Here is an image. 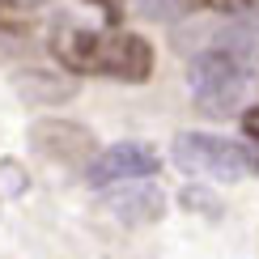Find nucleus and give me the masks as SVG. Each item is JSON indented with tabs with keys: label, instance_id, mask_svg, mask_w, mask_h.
<instances>
[{
	"label": "nucleus",
	"instance_id": "1",
	"mask_svg": "<svg viewBox=\"0 0 259 259\" xmlns=\"http://www.w3.org/2000/svg\"><path fill=\"white\" fill-rule=\"evenodd\" d=\"M51 51L68 72L77 77H111L140 85L153 72V42L132 30H56Z\"/></svg>",
	"mask_w": 259,
	"mask_h": 259
},
{
	"label": "nucleus",
	"instance_id": "2",
	"mask_svg": "<svg viewBox=\"0 0 259 259\" xmlns=\"http://www.w3.org/2000/svg\"><path fill=\"white\" fill-rule=\"evenodd\" d=\"M246 81H251V64L238 47L221 42V47L200 51L196 60L187 64V90L191 102L200 106L204 115H230L242 106Z\"/></svg>",
	"mask_w": 259,
	"mask_h": 259
},
{
	"label": "nucleus",
	"instance_id": "3",
	"mask_svg": "<svg viewBox=\"0 0 259 259\" xmlns=\"http://www.w3.org/2000/svg\"><path fill=\"white\" fill-rule=\"evenodd\" d=\"M170 157H175L183 175L208 179V183H238L255 161L242 145H234L230 136H212V132H179Z\"/></svg>",
	"mask_w": 259,
	"mask_h": 259
},
{
	"label": "nucleus",
	"instance_id": "4",
	"mask_svg": "<svg viewBox=\"0 0 259 259\" xmlns=\"http://www.w3.org/2000/svg\"><path fill=\"white\" fill-rule=\"evenodd\" d=\"M161 170V157L153 145H140V140H119V145L102 149V153H94L90 170H85V179H90V187H123V183H145L153 179Z\"/></svg>",
	"mask_w": 259,
	"mask_h": 259
},
{
	"label": "nucleus",
	"instance_id": "5",
	"mask_svg": "<svg viewBox=\"0 0 259 259\" xmlns=\"http://www.w3.org/2000/svg\"><path fill=\"white\" fill-rule=\"evenodd\" d=\"M30 145L42 157H56L64 166H77V161H94V132L85 123L72 119H34L30 123Z\"/></svg>",
	"mask_w": 259,
	"mask_h": 259
},
{
	"label": "nucleus",
	"instance_id": "6",
	"mask_svg": "<svg viewBox=\"0 0 259 259\" xmlns=\"http://www.w3.org/2000/svg\"><path fill=\"white\" fill-rule=\"evenodd\" d=\"M106 208L115 212L119 221L127 225H145V221H157L166 200L153 183H123V187H111L106 191Z\"/></svg>",
	"mask_w": 259,
	"mask_h": 259
},
{
	"label": "nucleus",
	"instance_id": "7",
	"mask_svg": "<svg viewBox=\"0 0 259 259\" xmlns=\"http://www.w3.org/2000/svg\"><path fill=\"white\" fill-rule=\"evenodd\" d=\"M13 90L30 106H60L77 94V81L64 77V72H47V68H21L13 72Z\"/></svg>",
	"mask_w": 259,
	"mask_h": 259
},
{
	"label": "nucleus",
	"instance_id": "8",
	"mask_svg": "<svg viewBox=\"0 0 259 259\" xmlns=\"http://www.w3.org/2000/svg\"><path fill=\"white\" fill-rule=\"evenodd\" d=\"M30 26H34V17L21 0H0V34H26Z\"/></svg>",
	"mask_w": 259,
	"mask_h": 259
},
{
	"label": "nucleus",
	"instance_id": "9",
	"mask_svg": "<svg viewBox=\"0 0 259 259\" xmlns=\"http://www.w3.org/2000/svg\"><path fill=\"white\" fill-rule=\"evenodd\" d=\"M183 5H191V9H242L246 13V0H183Z\"/></svg>",
	"mask_w": 259,
	"mask_h": 259
},
{
	"label": "nucleus",
	"instance_id": "10",
	"mask_svg": "<svg viewBox=\"0 0 259 259\" xmlns=\"http://www.w3.org/2000/svg\"><path fill=\"white\" fill-rule=\"evenodd\" d=\"M170 5H175V0H140V13H149V17H170Z\"/></svg>",
	"mask_w": 259,
	"mask_h": 259
},
{
	"label": "nucleus",
	"instance_id": "11",
	"mask_svg": "<svg viewBox=\"0 0 259 259\" xmlns=\"http://www.w3.org/2000/svg\"><path fill=\"white\" fill-rule=\"evenodd\" d=\"M242 132L251 140H259V106H246L242 111Z\"/></svg>",
	"mask_w": 259,
	"mask_h": 259
},
{
	"label": "nucleus",
	"instance_id": "12",
	"mask_svg": "<svg viewBox=\"0 0 259 259\" xmlns=\"http://www.w3.org/2000/svg\"><path fill=\"white\" fill-rule=\"evenodd\" d=\"M85 5L102 9V13H111V17H119V13H123V0H85Z\"/></svg>",
	"mask_w": 259,
	"mask_h": 259
},
{
	"label": "nucleus",
	"instance_id": "13",
	"mask_svg": "<svg viewBox=\"0 0 259 259\" xmlns=\"http://www.w3.org/2000/svg\"><path fill=\"white\" fill-rule=\"evenodd\" d=\"M21 5H30V0H21Z\"/></svg>",
	"mask_w": 259,
	"mask_h": 259
}]
</instances>
